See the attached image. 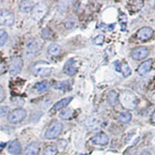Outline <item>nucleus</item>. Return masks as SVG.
Listing matches in <instances>:
<instances>
[{"mask_svg": "<svg viewBox=\"0 0 155 155\" xmlns=\"http://www.w3.org/2000/svg\"><path fill=\"white\" fill-rule=\"evenodd\" d=\"M27 111L23 109H16L8 116V121L12 124H19L27 117Z\"/></svg>", "mask_w": 155, "mask_h": 155, "instance_id": "nucleus-5", "label": "nucleus"}, {"mask_svg": "<svg viewBox=\"0 0 155 155\" xmlns=\"http://www.w3.org/2000/svg\"><path fill=\"white\" fill-rule=\"evenodd\" d=\"M6 69H7V68H6V65L5 64V63L0 62V74L5 73L6 71Z\"/></svg>", "mask_w": 155, "mask_h": 155, "instance_id": "nucleus-31", "label": "nucleus"}, {"mask_svg": "<svg viewBox=\"0 0 155 155\" xmlns=\"http://www.w3.org/2000/svg\"><path fill=\"white\" fill-rule=\"evenodd\" d=\"M34 2L33 1H30V0H27V1H23L21 2L20 5H19V9L22 12H28L30 11H32L33 8L34 6Z\"/></svg>", "mask_w": 155, "mask_h": 155, "instance_id": "nucleus-18", "label": "nucleus"}, {"mask_svg": "<svg viewBox=\"0 0 155 155\" xmlns=\"http://www.w3.org/2000/svg\"><path fill=\"white\" fill-rule=\"evenodd\" d=\"M108 99H109V102L112 106H116L117 103H118V101H119V95L118 94L116 93V92H109V95H108Z\"/></svg>", "mask_w": 155, "mask_h": 155, "instance_id": "nucleus-20", "label": "nucleus"}, {"mask_svg": "<svg viewBox=\"0 0 155 155\" xmlns=\"http://www.w3.org/2000/svg\"><path fill=\"white\" fill-rule=\"evenodd\" d=\"M104 43V36L99 35L93 40V44L95 45H102Z\"/></svg>", "mask_w": 155, "mask_h": 155, "instance_id": "nucleus-27", "label": "nucleus"}, {"mask_svg": "<svg viewBox=\"0 0 155 155\" xmlns=\"http://www.w3.org/2000/svg\"><path fill=\"white\" fill-rule=\"evenodd\" d=\"M5 145H6V143H0V151H2V150H3L4 147H5Z\"/></svg>", "mask_w": 155, "mask_h": 155, "instance_id": "nucleus-35", "label": "nucleus"}, {"mask_svg": "<svg viewBox=\"0 0 155 155\" xmlns=\"http://www.w3.org/2000/svg\"><path fill=\"white\" fill-rule=\"evenodd\" d=\"M68 84L66 81H61V82H56L54 85V88L56 89H66L68 87Z\"/></svg>", "mask_w": 155, "mask_h": 155, "instance_id": "nucleus-26", "label": "nucleus"}, {"mask_svg": "<svg viewBox=\"0 0 155 155\" xmlns=\"http://www.w3.org/2000/svg\"><path fill=\"white\" fill-rule=\"evenodd\" d=\"M32 17L36 21H39L44 18L48 12V5L44 2H38L35 4L31 11Z\"/></svg>", "mask_w": 155, "mask_h": 155, "instance_id": "nucleus-3", "label": "nucleus"}, {"mask_svg": "<svg viewBox=\"0 0 155 155\" xmlns=\"http://www.w3.org/2000/svg\"><path fill=\"white\" fill-rule=\"evenodd\" d=\"M131 118H132V116L130 113H120V116H119V120L120 122L124 123V124H127L130 121Z\"/></svg>", "mask_w": 155, "mask_h": 155, "instance_id": "nucleus-23", "label": "nucleus"}, {"mask_svg": "<svg viewBox=\"0 0 155 155\" xmlns=\"http://www.w3.org/2000/svg\"><path fill=\"white\" fill-rule=\"evenodd\" d=\"M153 34V30L150 27H143L140 29L137 33V38L140 41H147L152 37Z\"/></svg>", "mask_w": 155, "mask_h": 155, "instance_id": "nucleus-10", "label": "nucleus"}, {"mask_svg": "<svg viewBox=\"0 0 155 155\" xmlns=\"http://www.w3.org/2000/svg\"><path fill=\"white\" fill-rule=\"evenodd\" d=\"M52 71V68L48 65L47 62L40 61L37 63L33 68L32 72L35 76H41V77H46L48 76Z\"/></svg>", "mask_w": 155, "mask_h": 155, "instance_id": "nucleus-2", "label": "nucleus"}, {"mask_svg": "<svg viewBox=\"0 0 155 155\" xmlns=\"http://www.w3.org/2000/svg\"><path fill=\"white\" fill-rule=\"evenodd\" d=\"M51 87L50 83L48 81H40V82H37L35 85L34 88L37 90V92L39 93H42V92H46L47 90H48Z\"/></svg>", "mask_w": 155, "mask_h": 155, "instance_id": "nucleus-17", "label": "nucleus"}, {"mask_svg": "<svg viewBox=\"0 0 155 155\" xmlns=\"http://www.w3.org/2000/svg\"><path fill=\"white\" fill-rule=\"evenodd\" d=\"M152 67V61L148 60L143 62L138 67L137 72L140 75H144L147 73L149 72Z\"/></svg>", "mask_w": 155, "mask_h": 155, "instance_id": "nucleus-15", "label": "nucleus"}, {"mask_svg": "<svg viewBox=\"0 0 155 155\" xmlns=\"http://www.w3.org/2000/svg\"><path fill=\"white\" fill-rule=\"evenodd\" d=\"M4 99H5V92L2 87L0 85V102H2Z\"/></svg>", "mask_w": 155, "mask_h": 155, "instance_id": "nucleus-32", "label": "nucleus"}, {"mask_svg": "<svg viewBox=\"0 0 155 155\" xmlns=\"http://www.w3.org/2000/svg\"><path fill=\"white\" fill-rule=\"evenodd\" d=\"M143 2H142V1H133V2H129L128 8L130 11L133 12H136L140 10L141 8L143 7Z\"/></svg>", "mask_w": 155, "mask_h": 155, "instance_id": "nucleus-19", "label": "nucleus"}, {"mask_svg": "<svg viewBox=\"0 0 155 155\" xmlns=\"http://www.w3.org/2000/svg\"><path fill=\"white\" fill-rule=\"evenodd\" d=\"M151 123L152 124H155V111L153 112V114L151 116Z\"/></svg>", "mask_w": 155, "mask_h": 155, "instance_id": "nucleus-34", "label": "nucleus"}, {"mask_svg": "<svg viewBox=\"0 0 155 155\" xmlns=\"http://www.w3.org/2000/svg\"><path fill=\"white\" fill-rule=\"evenodd\" d=\"M15 21L14 15L10 11L3 9L0 11V25L5 27H11Z\"/></svg>", "mask_w": 155, "mask_h": 155, "instance_id": "nucleus-7", "label": "nucleus"}, {"mask_svg": "<svg viewBox=\"0 0 155 155\" xmlns=\"http://www.w3.org/2000/svg\"><path fill=\"white\" fill-rule=\"evenodd\" d=\"M119 100L121 102L122 106L125 109L132 110L134 109L137 104V99L134 93L129 91H124L120 94Z\"/></svg>", "mask_w": 155, "mask_h": 155, "instance_id": "nucleus-1", "label": "nucleus"}, {"mask_svg": "<svg viewBox=\"0 0 155 155\" xmlns=\"http://www.w3.org/2000/svg\"><path fill=\"white\" fill-rule=\"evenodd\" d=\"M39 50V44L36 40H30L27 42L25 48V57L27 59H30L37 54Z\"/></svg>", "mask_w": 155, "mask_h": 155, "instance_id": "nucleus-8", "label": "nucleus"}, {"mask_svg": "<svg viewBox=\"0 0 155 155\" xmlns=\"http://www.w3.org/2000/svg\"><path fill=\"white\" fill-rule=\"evenodd\" d=\"M120 72L124 74L125 77L130 75L131 73V71H130V67L128 66V64H121Z\"/></svg>", "mask_w": 155, "mask_h": 155, "instance_id": "nucleus-25", "label": "nucleus"}, {"mask_svg": "<svg viewBox=\"0 0 155 155\" xmlns=\"http://www.w3.org/2000/svg\"><path fill=\"white\" fill-rule=\"evenodd\" d=\"M48 53L51 55H58L61 52V47L57 44H52L48 49Z\"/></svg>", "mask_w": 155, "mask_h": 155, "instance_id": "nucleus-21", "label": "nucleus"}, {"mask_svg": "<svg viewBox=\"0 0 155 155\" xmlns=\"http://www.w3.org/2000/svg\"><path fill=\"white\" fill-rule=\"evenodd\" d=\"M23 66V61L20 57H14L11 58L9 61V73L12 75H16L21 71V69Z\"/></svg>", "mask_w": 155, "mask_h": 155, "instance_id": "nucleus-6", "label": "nucleus"}, {"mask_svg": "<svg viewBox=\"0 0 155 155\" xmlns=\"http://www.w3.org/2000/svg\"><path fill=\"white\" fill-rule=\"evenodd\" d=\"M72 99V97H67V98H64V99H63L62 100L57 102L56 104L54 106V107L52 108V110H53V111H59L61 109L65 108L66 106L71 102Z\"/></svg>", "mask_w": 155, "mask_h": 155, "instance_id": "nucleus-16", "label": "nucleus"}, {"mask_svg": "<svg viewBox=\"0 0 155 155\" xmlns=\"http://www.w3.org/2000/svg\"><path fill=\"white\" fill-rule=\"evenodd\" d=\"M62 129H63V126L61 123L58 121H54L48 127V130L45 134V137L47 139L49 140L55 139L61 134Z\"/></svg>", "mask_w": 155, "mask_h": 155, "instance_id": "nucleus-4", "label": "nucleus"}, {"mask_svg": "<svg viewBox=\"0 0 155 155\" xmlns=\"http://www.w3.org/2000/svg\"><path fill=\"white\" fill-rule=\"evenodd\" d=\"M58 154V149L54 146L50 145L45 147L44 150V155H57Z\"/></svg>", "mask_w": 155, "mask_h": 155, "instance_id": "nucleus-22", "label": "nucleus"}, {"mask_svg": "<svg viewBox=\"0 0 155 155\" xmlns=\"http://www.w3.org/2000/svg\"><path fill=\"white\" fill-rule=\"evenodd\" d=\"M71 114H72V112H71V110L68 109V110H67V111L62 112V113H61L60 116H61V118L63 119V120H66V119L70 118L71 116Z\"/></svg>", "mask_w": 155, "mask_h": 155, "instance_id": "nucleus-29", "label": "nucleus"}, {"mask_svg": "<svg viewBox=\"0 0 155 155\" xmlns=\"http://www.w3.org/2000/svg\"><path fill=\"white\" fill-rule=\"evenodd\" d=\"M51 31L48 29H45L42 32V37L44 39H50L51 38Z\"/></svg>", "mask_w": 155, "mask_h": 155, "instance_id": "nucleus-30", "label": "nucleus"}, {"mask_svg": "<svg viewBox=\"0 0 155 155\" xmlns=\"http://www.w3.org/2000/svg\"><path fill=\"white\" fill-rule=\"evenodd\" d=\"M92 142L95 145H100V146H103V145H106L109 142V137L104 133H99L93 138L92 139Z\"/></svg>", "mask_w": 155, "mask_h": 155, "instance_id": "nucleus-12", "label": "nucleus"}, {"mask_svg": "<svg viewBox=\"0 0 155 155\" xmlns=\"http://www.w3.org/2000/svg\"><path fill=\"white\" fill-rule=\"evenodd\" d=\"M149 54V50L146 47H139L133 50L131 52V56L134 60H143Z\"/></svg>", "mask_w": 155, "mask_h": 155, "instance_id": "nucleus-9", "label": "nucleus"}, {"mask_svg": "<svg viewBox=\"0 0 155 155\" xmlns=\"http://www.w3.org/2000/svg\"><path fill=\"white\" fill-rule=\"evenodd\" d=\"M9 108L8 106H0V117L5 116L9 113Z\"/></svg>", "mask_w": 155, "mask_h": 155, "instance_id": "nucleus-28", "label": "nucleus"}, {"mask_svg": "<svg viewBox=\"0 0 155 155\" xmlns=\"http://www.w3.org/2000/svg\"><path fill=\"white\" fill-rule=\"evenodd\" d=\"M77 71L78 68L75 65V61L73 60L72 58L68 60L64 66V72L68 74V75L72 76L74 75L77 73Z\"/></svg>", "mask_w": 155, "mask_h": 155, "instance_id": "nucleus-11", "label": "nucleus"}, {"mask_svg": "<svg viewBox=\"0 0 155 155\" xmlns=\"http://www.w3.org/2000/svg\"><path fill=\"white\" fill-rule=\"evenodd\" d=\"M40 151V145L37 142H33L26 147L23 155H37Z\"/></svg>", "mask_w": 155, "mask_h": 155, "instance_id": "nucleus-13", "label": "nucleus"}, {"mask_svg": "<svg viewBox=\"0 0 155 155\" xmlns=\"http://www.w3.org/2000/svg\"><path fill=\"white\" fill-rule=\"evenodd\" d=\"M113 64H114L115 69H116V71H117L120 72V69H121V64H120V62L115 61Z\"/></svg>", "mask_w": 155, "mask_h": 155, "instance_id": "nucleus-33", "label": "nucleus"}, {"mask_svg": "<svg viewBox=\"0 0 155 155\" xmlns=\"http://www.w3.org/2000/svg\"><path fill=\"white\" fill-rule=\"evenodd\" d=\"M8 151L12 155H19L22 151V147L18 140H13L8 147Z\"/></svg>", "mask_w": 155, "mask_h": 155, "instance_id": "nucleus-14", "label": "nucleus"}, {"mask_svg": "<svg viewBox=\"0 0 155 155\" xmlns=\"http://www.w3.org/2000/svg\"><path fill=\"white\" fill-rule=\"evenodd\" d=\"M8 41L7 33L3 30H0V46H3Z\"/></svg>", "mask_w": 155, "mask_h": 155, "instance_id": "nucleus-24", "label": "nucleus"}]
</instances>
